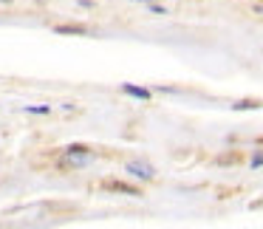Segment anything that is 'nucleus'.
I'll list each match as a JSON object with an SVG mask.
<instances>
[{"label": "nucleus", "instance_id": "nucleus-1", "mask_svg": "<svg viewBox=\"0 0 263 229\" xmlns=\"http://www.w3.org/2000/svg\"><path fill=\"white\" fill-rule=\"evenodd\" d=\"M88 159H91V153H88V147H82V144H71L65 150V164L68 167H82V164H88Z\"/></svg>", "mask_w": 263, "mask_h": 229}, {"label": "nucleus", "instance_id": "nucleus-2", "mask_svg": "<svg viewBox=\"0 0 263 229\" xmlns=\"http://www.w3.org/2000/svg\"><path fill=\"white\" fill-rule=\"evenodd\" d=\"M127 172L136 175V178H142V181H153V178H156V170H153L150 164H145V161H130V164H127Z\"/></svg>", "mask_w": 263, "mask_h": 229}, {"label": "nucleus", "instance_id": "nucleus-3", "mask_svg": "<svg viewBox=\"0 0 263 229\" xmlns=\"http://www.w3.org/2000/svg\"><path fill=\"white\" fill-rule=\"evenodd\" d=\"M54 31H57V34H85L88 29H85V26H80V23H62V26H57Z\"/></svg>", "mask_w": 263, "mask_h": 229}, {"label": "nucleus", "instance_id": "nucleus-4", "mask_svg": "<svg viewBox=\"0 0 263 229\" xmlns=\"http://www.w3.org/2000/svg\"><path fill=\"white\" fill-rule=\"evenodd\" d=\"M125 93H130V96H139V99H147V96H150L145 88H133V85H125Z\"/></svg>", "mask_w": 263, "mask_h": 229}, {"label": "nucleus", "instance_id": "nucleus-5", "mask_svg": "<svg viewBox=\"0 0 263 229\" xmlns=\"http://www.w3.org/2000/svg\"><path fill=\"white\" fill-rule=\"evenodd\" d=\"M108 187H111V190H119V193H133V195H136V190H133V187H127V184H119V181H108Z\"/></svg>", "mask_w": 263, "mask_h": 229}, {"label": "nucleus", "instance_id": "nucleus-6", "mask_svg": "<svg viewBox=\"0 0 263 229\" xmlns=\"http://www.w3.org/2000/svg\"><path fill=\"white\" fill-rule=\"evenodd\" d=\"M147 6H150V12H153V14H167V9H164V6H159L156 0H153V3H147Z\"/></svg>", "mask_w": 263, "mask_h": 229}, {"label": "nucleus", "instance_id": "nucleus-7", "mask_svg": "<svg viewBox=\"0 0 263 229\" xmlns=\"http://www.w3.org/2000/svg\"><path fill=\"white\" fill-rule=\"evenodd\" d=\"M235 108H238V111H243V108H258V102H238Z\"/></svg>", "mask_w": 263, "mask_h": 229}, {"label": "nucleus", "instance_id": "nucleus-8", "mask_svg": "<svg viewBox=\"0 0 263 229\" xmlns=\"http://www.w3.org/2000/svg\"><path fill=\"white\" fill-rule=\"evenodd\" d=\"M29 114H48V108L43 105V108H29Z\"/></svg>", "mask_w": 263, "mask_h": 229}, {"label": "nucleus", "instance_id": "nucleus-9", "mask_svg": "<svg viewBox=\"0 0 263 229\" xmlns=\"http://www.w3.org/2000/svg\"><path fill=\"white\" fill-rule=\"evenodd\" d=\"M255 12H261V14H263V6H255Z\"/></svg>", "mask_w": 263, "mask_h": 229}, {"label": "nucleus", "instance_id": "nucleus-10", "mask_svg": "<svg viewBox=\"0 0 263 229\" xmlns=\"http://www.w3.org/2000/svg\"><path fill=\"white\" fill-rule=\"evenodd\" d=\"M139 3H153V0H139Z\"/></svg>", "mask_w": 263, "mask_h": 229}]
</instances>
